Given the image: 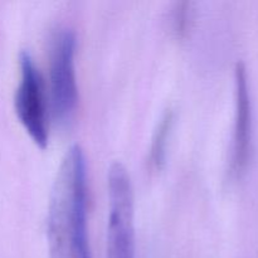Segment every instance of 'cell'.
<instances>
[{
	"instance_id": "cell-1",
	"label": "cell",
	"mask_w": 258,
	"mask_h": 258,
	"mask_svg": "<svg viewBox=\"0 0 258 258\" xmlns=\"http://www.w3.org/2000/svg\"><path fill=\"white\" fill-rule=\"evenodd\" d=\"M47 239L50 258H92L87 232V161L77 143L64 151L53 179Z\"/></svg>"
},
{
	"instance_id": "cell-2",
	"label": "cell",
	"mask_w": 258,
	"mask_h": 258,
	"mask_svg": "<svg viewBox=\"0 0 258 258\" xmlns=\"http://www.w3.org/2000/svg\"><path fill=\"white\" fill-rule=\"evenodd\" d=\"M108 219L106 258H135L134 189L130 174L121 160L107 171Z\"/></svg>"
},
{
	"instance_id": "cell-3",
	"label": "cell",
	"mask_w": 258,
	"mask_h": 258,
	"mask_svg": "<svg viewBox=\"0 0 258 258\" xmlns=\"http://www.w3.org/2000/svg\"><path fill=\"white\" fill-rule=\"evenodd\" d=\"M75 54V29L70 25H59L50 35L48 73L52 112L60 122L70 120L77 106L78 86Z\"/></svg>"
},
{
	"instance_id": "cell-4",
	"label": "cell",
	"mask_w": 258,
	"mask_h": 258,
	"mask_svg": "<svg viewBox=\"0 0 258 258\" xmlns=\"http://www.w3.org/2000/svg\"><path fill=\"white\" fill-rule=\"evenodd\" d=\"M19 66L20 77L14 93L15 112L35 144L45 148L49 127L42 75L29 50H20Z\"/></svg>"
},
{
	"instance_id": "cell-5",
	"label": "cell",
	"mask_w": 258,
	"mask_h": 258,
	"mask_svg": "<svg viewBox=\"0 0 258 258\" xmlns=\"http://www.w3.org/2000/svg\"><path fill=\"white\" fill-rule=\"evenodd\" d=\"M236 117L232 135L229 174L239 176L246 170L252 150V102L246 63L238 60L234 67Z\"/></svg>"
},
{
	"instance_id": "cell-6",
	"label": "cell",
	"mask_w": 258,
	"mask_h": 258,
	"mask_svg": "<svg viewBox=\"0 0 258 258\" xmlns=\"http://www.w3.org/2000/svg\"><path fill=\"white\" fill-rule=\"evenodd\" d=\"M173 108L168 107L164 110L159 118L156 127L151 138L150 150H149L148 163L151 169H160L164 164L166 155V145H168L169 133H170L171 123H173Z\"/></svg>"
},
{
	"instance_id": "cell-7",
	"label": "cell",
	"mask_w": 258,
	"mask_h": 258,
	"mask_svg": "<svg viewBox=\"0 0 258 258\" xmlns=\"http://www.w3.org/2000/svg\"><path fill=\"white\" fill-rule=\"evenodd\" d=\"M189 18H190V3H176L175 8L173 9V17H171L174 32H176L178 34L185 32Z\"/></svg>"
}]
</instances>
